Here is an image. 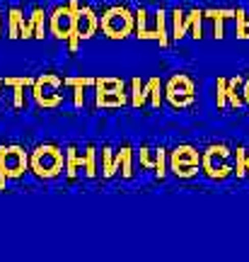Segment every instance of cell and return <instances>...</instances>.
<instances>
[{
    "label": "cell",
    "instance_id": "obj_5",
    "mask_svg": "<svg viewBox=\"0 0 249 262\" xmlns=\"http://www.w3.org/2000/svg\"><path fill=\"white\" fill-rule=\"evenodd\" d=\"M191 93H194V90H191V83L186 80L184 75H177L175 80L169 83V100L175 104H179V107L191 102Z\"/></svg>",
    "mask_w": 249,
    "mask_h": 262
},
{
    "label": "cell",
    "instance_id": "obj_1",
    "mask_svg": "<svg viewBox=\"0 0 249 262\" xmlns=\"http://www.w3.org/2000/svg\"><path fill=\"white\" fill-rule=\"evenodd\" d=\"M203 168L211 178H225L232 170V153L225 146H213L208 148L206 158H203Z\"/></svg>",
    "mask_w": 249,
    "mask_h": 262
},
{
    "label": "cell",
    "instance_id": "obj_9",
    "mask_svg": "<svg viewBox=\"0 0 249 262\" xmlns=\"http://www.w3.org/2000/svg\"><path fill=\"white\" fill-rule=\"evenodd\" d=\"M80 32H83V37H90V32H92V15L90 12L80 15Z\"/></svg>",
    "mask_w": 249,
    "mask_h": 262
},
{
    "label": "cell",
    "instance_id": "obj_10",
    "mask_svg": "<svg viewBox=\"0 0 249 262\" xmlns=\"http://www.w3.org/2000/svg\"><path fill=\"white\" fill-rule=\"evenodd\" d=\"M244 93H247V100H249V83H247V90H244Z\"/></svg>",
    "mask_w": 249,
    "mask_h": 262
},
{
    "label": "cell",
    "instance_id": "obj_6",
    "mask_svg": "<svg viewBox=\"0 0 249 262\" xmlns=\"http://www.w3.org/2000/svg\"><path fill=\"white\" fill-rule=\"evenodd\" d=\"M3 168L8 170V172H12V175H17L19 170L24 168V156H22L17 148L5 150V156H3Z\"/></svg>",
    "mask_w": 249,
    "mask_h": 262
},
{
    "label": "cell",
    "instance_id": "obj_3",
    "mask_svg": "<svg viewBox=\"0 0 249 262\" xmlns=\"http://www.w3.org/2000/svg\"><path fill=\"white\" fill-rule=\"evenodd\" d=\"M34 168L41 175H56L61 168V156L56 148H39L34 156Z\"/></svg>",
    "mask_w": 249,
    "mask_h": 262
},
{
    "label": "cell",
    "instance_id": "obj_4",
    "mask_svg": "<svg viewBox=\"0 0 249 262\" xmlns=\"http://www.w3.org/2000/svg\"><path fill=\"white\" fill-rule=\"evenodd\" d=\"M104 29L109 37H123L131 29V17L123 10H111L109 15L104 17Z\"/></svg>",
    "mask_w": 249,
    "mask_h": 262
},
{
    "label": "cell",
    "instance_id": "obj_7",
    "mask_svg": "<svg viewBox=\"0 0 249 262\" xmlns=\"http://www.w3.org/2000/svg\"><path fill=\"white\" fill-rule=\"evenodd\" d=\"M54 32L58 37H68V34L73 32V15H70V12H56Z\"/></svg>",
    "mask_w": 249,
    "mask_h": 262
},
{
    "label": "cell",
    "instance_id": "obj_2",
    "mask_svg": "<svg viewBox=\"0 0 249 262\" xmlns=\"http://www.w3.org/2000/svg\"><path fill=\"white\" fill-rule=\"evenodd\" d=\"M172 170L182 178H189L198 170V158L191 148H177L175 156H172Z\"/></svg>",
    "mask_w": 249,
    "mask_h": 262
},
{
    "label": "cell",
    "instance_id": "obj_8",
    "mask_svg": "<svg viewBox=\"0 0 249 262\" xmlns=\"http://www.w3.org/2000/svg\"><path fill=\"white\" fill-rule=\"evenodd\" d=\"M56 88H58V83H56L54 78H46V80H41V85H39V97L44 100V102H54L56 97Z\"/></svg>",
    "mask_w": 249,
    "mask_h": 262
}]
</instances>
